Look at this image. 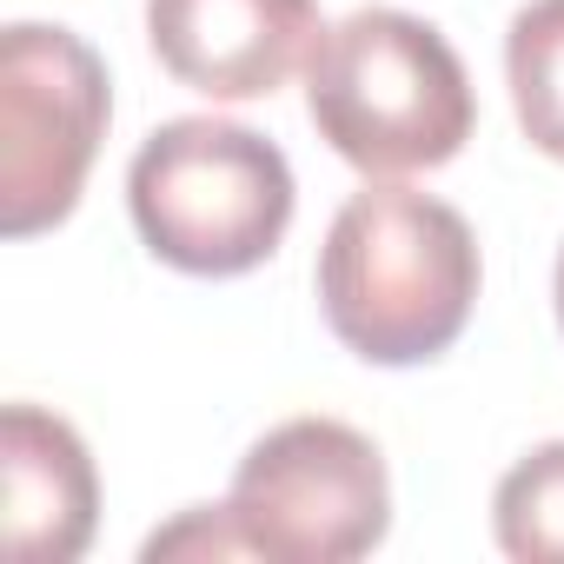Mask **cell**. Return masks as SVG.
<instances>
[{"mask_svg":"<svg viewBox=\"0 0 564 564\" xmlns=\"http://www.w3.org/2000/svg\"><path fill=\"white\" fill-rule=\"evenodd\" d=\"M478 279V232L458 206L412 186H366L333 213L313 286L352 359L405 372L465 339Z\"/></svg>","mask_w":564,"mask_h":564,"instance_id":"1","label":"cell"},{"mask_svg":"<svg viewBox=\"0 0 564 564\" xmlns=\"http://www.w3.org/2000/svg\"><path fill=\"white\" fill-rule=\"evenodd\" d=\"M306 120L346 166L392 180L458 160L478 127V94L432 21L405 8H359L326 28L306 61Z\"/></svg>","mask_w":564,"mask_h":564,"instance_id":"2","label":"cell"},{"mask_svg":"<svg viewBox=\"0 0 564 564\" xmlns=\"http://www.w3.org/2000/svg\"><path fill=\"white\" fill-rule=\"evenodd\" d=\"M300 206L293 166L265 133L180 113L153 127L127 166V213L140 246L186 279H239L279 252Z\"/></svg>","mask_w":564,"mask_h":564,"instance_id":"3","label":"cell"},{"mask_svg":"<svg viewBox=\"0 0 564 564\" xmlns=\"http://www.w3.org/2000/svg\"><path fill=\"white\" fill-rule=\"evenodd\" d=\"M226 511L246 557L265 564H352L386 544L392 478L379 445L346 419L272 425L232 471Z\"/></svg>","mask_w":564,"mask_h":564,"instance_id":"4","label":"cell"},{"mask_svg":"<svg viewBox=\"0 0 564 564\" xmlns=\"http://www.w3.org/2000/svg\"><path fill=\"white\" fill-rule=\"evenodd\" d=\"M113 120V80L74 28L0 34V232L34 239L74 219Z\"/></svg>","mask_w":564,"mask_h":564,"instance_id":"5","label":"cell"},{"mask_svg":"<svg viewBox=\"0 0 564 564\" xmlns=\"http://www.w3.org/2000/svg\"><path fill=\"white\" fill-rule=\"evenodd\" d=\"M319 0H147L160 67L206 100H265L319 47Z\"/></svg>","mask_w":564,"mask_h":564,"instance_id":"6","label":"cell"},{"mask_svg":"<svg viewBox=\"0 0 564 564\" xmlns=\"http://www.w3.org/2000/svg\"><path fill=\"white\" fill-rule=\"evenodd\" d=\"M100 524V471L87 438L47 412L14 399L0 412V531L14 564H74Z\"/></svg>","mask_w":564,"mask_h":564,"instance_id":"7","label":"cell"},{"mask_svg":"<svg viewBox=\"0 0 564 564\" xmlns=\"http://www.w3.org/2000/svg\"><path fill=\"white\" fill-rule=\"evenodd\" d=\"M505 87L524 140L564 166V0H524L505 28Z\"/></svg>","mask_w":564,"mask_h":564,"instance_id":"8","label":"cell"},{"mask_svg":"<svg viewBox=\"0 0 564 564\" xmlns=\"http://www.w3.org/2000/svg\"><path fill=\"white\" fill-rule=\"evenodd\" d=\"M498 551L518 564H564V438L531 445L491 491Z\"/></svg>","mask_w":564,"mask_h":564,"instance_id":"9","label":"cell"},{"mask_svg":"<svg viewBox=\"0 0 564 564\" xmlns=\"http://www.w3.org/2000/svg\"><path fill=\"white\" fill-rule=\"evenodd\" d=\"M140 557L147 564H160V557H246V538H239V524H232L226 505H193L180 524L153 531L140 544Z\"/></svg>","mask_w":564,"mask_h":564,"instance_id":"10","label":"cell"},{"mask_svg":"<svg viewBox=\"0 0 564 564\" xmlns=\"http://www.w3.org/2000/svg\"><path fill=\"white\" fill-rule=\"evenodd\" d=\"M551 300H557V333H564V246H557V279H551Z\"/></svg>","mask_w":564,"mask_h":564,"instance_id":"11","label":"cell"}]
</instances>
